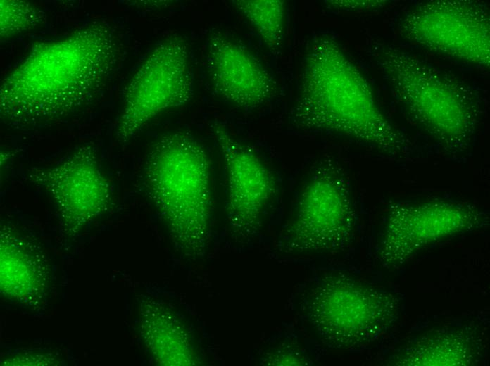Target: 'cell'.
Listing matches in <instances>:
<instances>
[{
  "label": "cell",
  "instance_id": "cell-1",
  "mask_svg": "<svg viewBox=\"0 0 490 366\" xmlns=\"http://www.w3.org/2000/svg\"><path fill=\"white\" fill-rule=\"evenodd\" d=\"M118 53L113 30L101 20L35 44L2 81V120L11 125L33 126L82 109L106 87Z\"/></svg>",
  "mask_w": 490,
  "mask_h": 366
},
{
  "label": "cell",
  "instance_id": "cell-2",
  "mask_svg": "<svg viewBox=\"0 0 490 366\" xmlns=\"http://www.w3.org/2000/svg\"><path fill=\"white\" fill-rule=\"evenodd\" d=\"M289 118L299 128L339 134L389 155L403 156L412 149L382 111L366 79L328 34L317 35L305 54Z\"/></svg>",
  "mask_w": 490,
  "mask_h": 366
},
{
  "label": "cell",
  "instance_id": "cell-3",
  "mask_svg": "<svg viewBox=\"0 0 490 366\" xmlns=\"http://www.w3.org/2000/svg\"><path fill=\"white\" fill-rule=\"evenodd\" d=\"M211 182L208 154L191 134H168L153 147L145 168V185L175 245L189 257L201 256L206 250Z\"/></svg>",
  "mask_w": 490,
  "mask_h": 366
},
{
  "label": "cell",
  "instance_id": "cell-4",
  "mask_svg": "<svg viewBox=\"0 0 490 366\" xmlns=\"http://www.w3.org/2000/svg\"><path fill=\"white\" fill-rule=\"evenodd\" d=\"M375 48L377 63L391 94L414 122L444 149H467L477 117L473 93L397 46L380 44Z\"/></svg>",
  "mask_w": 490,
  "mask_h": 366
},
{
  "label": "cell",
  "instance_id": "cell-5",
  "mask_svg": "<svg viewBox=\"0 0 490 366\" xmlns=\"http://www.w3.org/2000/svg\"><path fill=\"white\" fill-rule=\"evenodd\" d=\"M301 311L323 343L356 350L374 343L394 326L400 303L391 292L343 273H329L306 289Z\"/></svg>",
  "mask_w": 490,
  "mask_h": 366
},
{
  "label": "cell",
  "instance_id": "cell-6",
  "mask_svg": "<svg viewBox=\"0 0 490 366\" xmlns=\"http://www.w3.org/2000/svg\"><path fill=\"white\" fill-rule=\"evenodd\" d=\"M397 28L408 42L475 65H490V17L486 4L470 0L417 3L399 17Z\"/></svg>",
  "mask_w": 490,
  "mask_h": 366
},
{
  "label": "cell",
  "instance_id": "cell-7",
  "mask_svg": "<svg viewBox=\"0 0 490 366\" xmlns=\"http://www.w3.org/2000/svg\"><path fill=\"white\" fill-rule=\"evenodd\" d=\"M355 228L347 184L337 165L325 160L303 187L280 246L289 253L337 251L349 243Z\"/></svg>",
  "mask_w": 490,
  "mask_h": 366
},
{
  "label": "cell",
  "instance_id": "cell-8",
  "mask_svg": "<svg viewBox=\"0 0 490 366\" xmlns=\"http://www.w3.org/2000/svg\"><path fill=\"white\" fill-rule=\"evenodd\" d=\"M188 46L179 36L169 37L152 49L130 79L117 122V141L131 140L160 113L187 103L194 82Z\"/></svg>",
  "mask_w": 490,
  "mask_h": 366
},
{
  "label": "cell",
  "instance_id": "cell-9",
  "mask_svg": "<svg viewBox=\"0 0 490 366\" xmlns=\"http://www.w3.org/2000/svg\"><path fill=\"white\" fill-rule=\"evenodd\" d=\"M487 222L484 213L470 204L432 201L391 208L378 256L385 267H398L425 247Z\"/></svg>",
  "mask_w": 490,
  "mask_h": 366
},
{
  "label": "cell",
  "instance_id": "cell-10",
  "mask_svg": "<svg viewBox=\"0 0 490 366\" xmlns=\"http://www.w3.org/2000/svg\"><path fill=\"white\" fill-rule=\"evenodd\" d=\"M53 198L62 227L69 235L78 233L111 205L112 192L94 147L85 144L64 160L30 175Z\"/></svg>",
  "mask_w": 490,
  "mask_h": 366
},
{
  "label": "cell",
  "instance_id": "cell-11",
  "mask_svg": "<svg viewBox=\"0 0 490 366\" xmlns=\"http://www.w3.org/2000/svg\"><path fill=\"white\" fill-rule=\"evenodd\" d=\"M213 130L227 172L229 224L239 236H251L258 229L262 214L276 192L275 177L260 158L224 126L215 123Z\"/></svg>",
  "mask_w": 490,
  "mask_h": 366
},
{
  "label": "cell",
  "instance_id": "cell-12",
  "mask_svg": "<svg viewBox=\"0 0 490 366\" xmlns=\"http://www.w3.org/2000/svg\"><path fill=\"white\" fill-rule=\"evenodd\" d=\"M207 69L215 92L237 107L257 108L277 93L275 80L261 63L221 32H213L208 39Z\"/></svg>",
  "mask_w": 490,
  "mask_h": 366
},
{
  "label": "cell",
  "instance_id": "cell-13",
  "mask_svg": "<svg viewBox=\"0 0 490 366\" xmlns=\"http://www.w3.org/2000/svg\"><path fill=\"white\" fill-rule=\"evenodd\" d=\"M41 253L18 231L4 225L0 234V289L6 297L37 306L45 297L47 271Z\"/></svg>",
  "mask_w": 490,
  "mask_h": 366
},
{
  "label": "cell",
  "instance_id": "cell-14",
  "mask_svg": "<svg viewBox=\"0 0 490 366\" xmlns=\"http://www.w3.org/2000/svg\"><path fill=\"white\" fill-rule=\"evenodd\" d=\"M476 336L465 329H439L408 343L393 358L396 365H470L480 358Z\"/></svg>",
  "mask_w": 490,
  "mask_h": 366
},
{
  "label": "cell",
  "instance_id": "cell-15",
  "mask_svg": "<svg viewBox=\"0 0 490 366\" xmlns=\"http://www.w3.org/2000/svg\"><path fill=\"white\" fill-rule=\"evenodd\" d=\"M140 332L146 347L160 365L196 364V358L184 329L167 308L154 299L142 302Z\"/></svg>",
  "mask_w": 490,
  "mask_h": 366
},
{
  "label": "cell",
  "instance_id": "cell-16",
  "mask_svg": "<svg viewBox=\"0 0 490 366\" xmlns=\"http://www.w3.org/2000/svg\"><path fill=\"white\" fill-rule=\"evenodd\" d=\"M233 4L248 20L267 48L274 54L282 48L285 21L282 0H235Z\"/></svg>",
  "mask_w": 490,
  "mask_h": 366
},
{
  "label": "cell",
  "instance_id": "cell-17",
  "mask_svg": "<svg viewBox=\"0 0 490 366\" xmlns=\"http://www.w3.org/2000/svg\"><path fill=\"white\" fill-rule=\"evenodd\" d=\"M0 36L6 40L41 25L45 14L34 4L25 1H0Z\"/></svg>",
  "mask_w": 490,
  "mask_h": 366
},
{
  "label": "cell",
  "instance_id": "cell-18",
  "mask_svg": "<svg viewBox=\"0 0 490 366\" xmlns=\"http://www.w3.org/2000/svg\"><path fill=\"white\" fill-rule=\"evenodd\" d=\"M327 5L334 9L347 11H368L382 8L386 1L377 0H332L327 1Z\"/></svg>",
  "mask_w": 490,
  "mask_h": 366
},
{
  "label": "cell",
  "instance_id": "cell-19",
  "mask_svg": "<svg viewBox=\"0 0 490 366\" xmlns=\"http://www.w3.org/2000/svg\"><path fill=\"white\" fill-rule=\"evenodd\" d=\"M58 363L55 358L44 354H18L3 362L4 365H48Z\"/></svg>",
  "mask_w": 490,
  "mask_h": 366
}]
</instances>
